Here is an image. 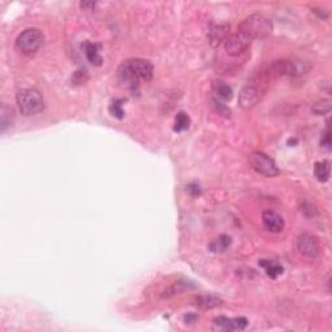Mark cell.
<instances>
[{
  "label": "cell",
  "mask_w": 332,
  "mask_h": 332,
  "mask_svg": "<svg viewBox=\"0 0 332 332\" xmlns=\"http://www.w3.org/2000/svg\"><path fill=\"white\" fill-rule=\"evenodd\" d=\"M260 266L264 267L265 272H266L270 278L272 279H276L279 275L283 274V267H282L279 264H276V262H271V261L269 260L260 261Z\"/></svg>",
  "instance_id": "obj_15"
},
{
  "label": "cell",
  "mask_w": 332,
  "mask_h": 332,
  "mask_svg": "<svg viewBox=\"0 0 332 332\" xmlns=\"http://www.w3.org/2000/svg\"><path fill=\"white\" fill-rule=\"evenodd\" d=\"M249 163L258 174L264 175V177L271 178L279 174L276 163L264 152H252L249 155Z\"/></svg>",
  "instance_id": "obj_6"
},
{
  "label": "cell",
  "mask_w": 332,
  "mask_h": 332,
  "mask_svg": "<svg viewBox=\"0 0 332 332\" xmlns=\"http://www.w3.org/2000/svg\"><path fill=\"white\" fill-rule=\"evenodd\" d=\"M329 109H331L329 101L323 100L322 103H317L314 106H313V112L317 113V115H321V113L329 112Z\"/></svg>",
  "instance_id": "obj_21"
},
{
  "label": "cell",
  "mask_w": 332,
  "mask_h": 332,
  "mask_svg": "<svg viewBox=\"0 0 332 332\" xmlns=\"http://www.w3.org/2000/svg\"><path fill=\"white\" fill-rule=\"evenodd\" d=\"M214 324L220 329L225 331H235V329H244L248 326L246 318H227L218 317L214 319Z\"/></svg>",
  "instance_id": "obj_9"
},
{
  "label": "cell",
  "mask_w": 332,
  "mask_h": 332,
  "mask_svg": "<svg viewBox=\"0 0 332 332\" xmlns=\"http://www.w3.org/2000/svg\"><path fill=\"white\" fill-rule=\"evenodd\" d=\"M196 302L203 308H214L217 307V305H219V300L210 297V296H208V297H206V296H204V297H199L198 300H196Z\"/></svg>",
  "instance_id": "obj_19"
},
{
  "label": "cell",
  "mask_w": 332,
  "mask_h": 332,
  "mask_svg": "<svg viewBox=\"0 0 332 332\" xmlns=\"http://www.w3.org/2000/svg\"><path fill=\"white\" fill-rule=\"evenodd\" d=\"M83 51H85V54H86L87 60L92 64V65H101L103 63V58L100 54V47L95 43H85L83 46Z\"/></svg>",
  "instance_id": "obj_12"
},
{
  "label": "cell",
  "mask_w": 332,
  "mask_h": 332,
  "mask_svg": "<svg viewBox=\"0 0 332 332\" xmlns=\"http://www.w3.org/2000/svg\"><path fill=\"white\" fill-rule=\"evenodd\" d=\"M297 248L308 258H317L321 252L319 243L314 236L309 234H301L297 239Z\"/></svg>",
  "instance_id": "obj_8"
},
{
  "label": "cell",
  "mask_w": 332,
  "mask_h": 332,
  "mask_svg": "<svg viewBox=\"0 0 332 332\" xmlns=\"http://www.w3.org/2000/svg\"><path fill=\"white\" fill-rule=\"evenodd\" d=\"M262 224L271 232H281L284 227V220L282 215L274 210H266L262 213Z\"/></svg>",
  "instance_id": "obj_10"
},
{
  "label": "cell",
  "mask_w": 332,
  "mask_h": 332,
  "mask_svg": "<svg viewBox=\"0 0 332 332\" xmlns=\"http://www.w3.org/2000/svg\"><path fill=\"white\" fill-rule=\"evenodd\" d=\"M213 91H214V94L217 95L218 98L225 101L231 100L232 95H234L231 87H230L229 85H226L225 82H220V80H217V82L213 83Z\"/></svg>",
  "instance_id": "obj_13"
},
{
  "label": "cell",
  "mask_w": 332,
  "mask_h": 332,
  "mask_svg": "<svg viewBox=\"0 0 332 332\" xmlns=\"http://www.w3.org/2000/svg\"><path fill=\"white\" fill-rule=\"evenodd\" d=\"M227 33H229V26L227 25H218L213 26L212 29L209 30L208 35H209L210 44L213 47L219 46L220 42L227 39Z\"/></svg>",
  "instance_id": "obj_11"
},
{
  "label": "cell",
  "mask_w": 332,
  "mask_h": 332,
  "mask_svg": "<svg viewBox=\"0 0 332 332\" xmlns=\"http://www.w3.org/2000/svg\"><path fill=\"white\" fill-rule=\"evenodd\" d=\"M44 35L39 29H26L18 35L16 46L22 53L33 54L43 46Z\"/></svg>",
  "instance_id": "obj_4"
},
{
  "label": "cell",
  "mask_w": 332,
  "mask_h": 332,
  "mask_svg": "<svg viewBox=\"0 0 332 332\" xmlns=\"http://www.w3.org/2000/svg\"><path fill=\"white\" fill-rule=\"evenodd\" d=\"M191 125V118L187 113L184 112H179L175 117V122H174V131L177 132H182L184 130H187Z\"/></svg>",
  "instance_id": "obj_17"
},
{
  "label": "cell",
  "mask_w": 332,
  "mask_h": 332,
  "mask_svg": "<svg viewBox=\"0 0 332 332\" xmlns=\"http://www.w3.org/2000/svg\"><path fill=\"white\" fill-rule=\"evenodd\" d=\"M17 104L21 113L26 116L37 115L44 109L43 96L34 89H23L17 94Z\"/></svg>",
  "instance_id": "obj_3"
},
{
  "label": "cell",
  "mask_w": 332,
  "mask_h": 332,
  "mask_svg": "<svg viewBox=\"0 0 332 332\" xmlns=\"http://www.w3.org/2000/svg\"><path fill=\"white\" fill-rule=\"evenodd\" d=\"M13 121V110L9 106H7L6 104L2 105V110H0V126H2V131H6L7 127H9L12 125Z\"/></svg>",
  "instance_id": "obj_16"
},
{
  "label": "cell",
  "mask_w": 332,
  "mask_h": 332,
  "mask_svg": "<svg viewBox=\"0 0 332 332\" xmlns=\"http://www.w3.org/2000/svg\"><path fill=\"white\" fill-rule=\"evenodd\" d=\"M265 85L266 83H264L258 78L255 82H248V85L241 90L240 95H239V105L245 110L256 106V104L260 101L261 96H262V92H264L262 87Z\"/></svg>",
  "instance_id": "obj_5"
},
{
  "label": "cell",
  "mask_w": 332,
  "mask_h": 332,
  "mask_svg": "<svg viewBox=\"0 0 332 332\" xmlns=\"http://www.w3.org/2000/svg\"><path fill=\"white\" fill-rule=\"evenodd\" d=\"M230 244H231L230 236L222 235V236H219V239H217V240L210 245V249L215 251V252H224V251H226V249L229 248Z\"/></svg>",
  "instance_id": "obj_18"
},
{
  "label": "cell",
  "mask_w": 332,
  "mask_h": 332,
  "mask_svg": "<svg viewBox=\"0 0 332 332\" xmlns=\"http://www.w3.org/2000/svg\"><path fill=\"white\" fill-rule=\"evenodd\" d=\"M122 100H115L112 104H110V113H112L115 117L122 118L123 117V109H122Z\"/></svg>",
  "instance_id": "obj_20"
},
{
  "label": "cell",
  "mask_w": 332,
  "mask_h": 332,
  "mask_svg": "<svg viewBox=\"0 0 332 332\" xmlns=\"http://www.w3.org/2000/svg\"><path fill=\"white\" fill-rule=\"evenodd\" d=\"M322 146L326 147L327 149H331V132H329V130H327L323 139H322Z\"/></svg>",
  "instance_id": "obj_22"
},
{
  "label": "cell",
  "mask_w": 332,
  "mask_h": 332,
  "mask_svg": "<svg viewBox=\"0 0 332 332\" xmlns=\"http://www.w3.org/2000/svg\"><path fill=\"white\" fill-rule=\"evenodd\" d=\"M314 174L319 182H327L331 175V166L328 161H321L314 166Z\"/></svg>",
  "instance_id": "obj_14"
},
{
  "label": "cell",
  "mask_w": 332,
  "mask_h": 332,
  "mask_svg": "<svg viewBox=\"0 0 332 332\" xmlns=\"http://www.w3.org/2000/svg\"><path fill=\"white\" fill-rule=\"evenodd\" d=\"M251 42L252 40L249 39V38H246L245 35L238 32L227 37V39L225 40V49H226L227 54H230V56H239V54L244 53L246 51Z\"/></svg>",
  "instance_id": "obj_7"
},
{
  "label": "cell",
  "mask_w": 332,
  "mask_h": 332,
  "mask_svg": "<svg viewBox=\"0 0 332 332\" xmlns=\"http://www.w3.org/2000/svg\"><path fill=\"white\" fill-rule=\"evenodd\" d=\"M153 77V66L143 59L123 61L118 69V78L130 89H135L139 80H149Z\"/></svg>",
  "instance_id": "obj_1"
},
{
  "label": "cell",
  "mask_w": 332,
  "mask_h": 332,
  "mask_svg": "<svg viewBox=\"0 0 332 332\" xmlns=\"http://www.w3.org/2000/svg\"><path fill=\"white\" fill-rule=\"evenodd\" d=\"M238 32L251 40L261 39L271 34L272 23L269 18L262 15H251L240 23Z\"/></svg>",
  "instance_id": "obj_2"
}]
</instances>
